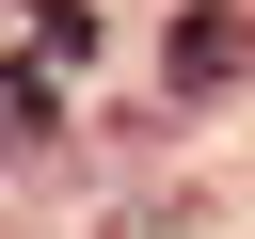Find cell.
Masks as SVG:
<instances>
[{
    "mask_svg": "<svg viewBox=\"0 0 255 239\" xmlns=\"http://www.w3.org/2000/svg\"><path fill=\"white\" fill-rule=\"evenodd\" d=\"M223 80H255V16L239 0H191L175 16V96H223Z\"/></svg>",
    "mask_w": 255,
    "mask_h": 239,
    "instance_id": "1",
    "label": "cell"
},
{
    "mask_svg": "<svg viewBox=\"0 0 255 239\" xmlns=\"http://www.w3.org/2000/svg\"><path fill=\"white\" fill-rule=\"evenodd\" d=\"M16 32H32V64H48V80H80V64L112 48V32H96V0H32Z\"/></svg>",
    "mask_w": 255,
    "mask_h": 239,
    "instance_id": "2",
    "label": "cell"
},
{
    "mask_svg": "<svg viewBox=\"0 0 255 239\" xmlns=\"http://www.w3.org/2000/svg\"><path fill=\"white\" fill-rule=\"evenodd\" d=\"M48 112H64V80L16 48V64H0V143H48Z\"/></svg>",
    "mask_w": 255,
    "mask_h": 239,
    "instance_id": "3",
    "label": "cell"
}]
</instances>
